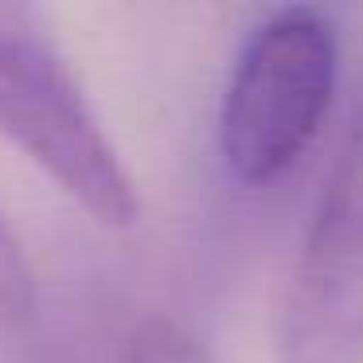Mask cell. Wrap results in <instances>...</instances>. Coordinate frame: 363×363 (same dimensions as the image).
I'll list each match as a JSON object with an SVG mask.
<instances>
[{
	"instance_id": "7a4b0ae2",
	"label": "cell",
	"mask_w": 363,
	"mask_h": 363,
	"mask_svg": "<svg viewBox=\"0 0 363 363\" xmlns=\"http://www.w3.org/2000/svg\"><path fill=\"white\" fill-rule=\"evenodd\" d=\"M0 133L98 223L137 219L141 199L121 152L55 43L16 9H0Z\"/></svg>"
},
{
	"instance_id": "277c9868",
	"label": "cell",
	"mask_w": 363,
	"mask_h": 363,
	"mask_svg": "<svg viewBox=\"0 0 363 363\" xmlns=\"http://www.w3.org/2000/svg\"><path fill=\"white\" fill-rule=\"evenodd\" d=\"M121 363H215L211 347L164 313H149L121 336Z\"/></svg>"
},
{
	"instance_id": "5b68a950",
	"label": "cell",
	"mask_w": 363,
	"mask_h": 363,
	"mask_svg": "<svg viewBox=\"0 0 363 363\" xmlns=\"http://www.w3.org/2000/svg\"><path fill=\"white\" fill-rule=\"evenodd\" d=\"M35 313V269L20 235L0 215V328H16Z\"/></svg>"
},
{
	"instance_id": "3957f363",
	"label": "cell",
	"mask_w": 363,
	"mask_h": 363,
	"mask_svg": "<svg viewBox=\"0 0 363 363\" xmlns=\"http://www.w3.org/2000/svg\"><path fill=\"white\" fill-rule=\"evenodd\" d=\"M277 359L363 363V90L301 238Z\"/></svg>"
},
{
	"instance_id": "6da1fadb",
	"label": "cell",
	"mask_w": 363,
	"mask_h": 363,
	"mask_svg": "<svg viewBox=\"0 0 363 363\" xmlns=\"http://www.w3.org/2000/svg\"><path fill=\"white\" fill-rule=\"evenodd\" d=\"M340 35L324 9L289 4L246 35L219 102V152L242 184L285 176L328 118Z\"/></svg>"
}]
</instances>
